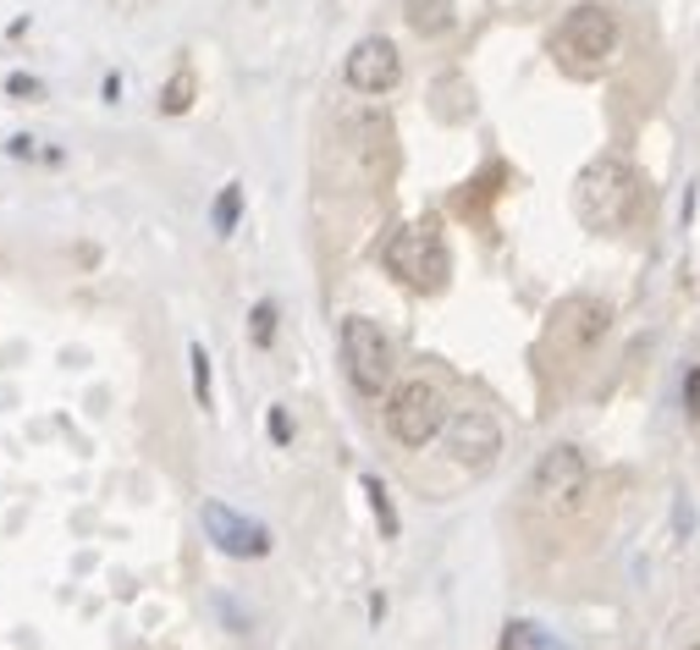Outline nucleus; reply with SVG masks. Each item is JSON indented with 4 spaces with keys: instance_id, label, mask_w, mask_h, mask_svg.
I'll use <instances>...</instances> for the list:
<instances>
[{
    "instance_id": "1",
    "label": "nucleus",
    "mask_w": 700,
    "mask_h": 650,
    "mask_svg": "<svg viewBox=\"0 0 700 650\" xmlns=\"http://www.w3.org/2000/svg\"><path fill=\"white\" fill-rule=\"evenodd\" d=\"M574 210H579V221H585L590 232H618V226H629V221L640 215V177H634L623 160L601 155V160H590V166L579 171V182H574Z\"/></svg>"
},
{
    "instance_id": "2",
    "label": "nucleus",
    "mask_w": 700,
    "mask_h": 650,
    "mask_svg": "<svg viewBox=\"0 0 700 650\" xmlns=\"http://www.w3.org/2000/svg\"><path fill=\"white\" fill-rule=\"evenodd\" d=\"M381 259L414 292H442L447 276H453V254H447V243H442L436 226H403V232H392L387 248H381Z\"/></svg>"
},
{
    "instance_id": "3",
    "label": "nucleus",
    "mask_w": 700,
    "mask_h": 650,
    "mask_svg": "<svg viewBox=\"0 0 700 650\" xmlns=\"http://www.w3.org/2000/svg\"><path fill=\"white\" fill-rule=\"evenodd\" d=\"M342 365H347V381H354V392L365 397H381L392 386V343L376 320L365 314H347L342 320Z\"/></svg>"
},
{
    "instance_id": "4",
    "label": "nucleus",
    "mask_w": 700,
    "mask_h": 650,
    "mask_svg": "<svg viewBox=\"0 0 700 650\" xmlns=\"http://www.w3.org/2000/svg\"><path fill=\"white\" fill-rule=\"evenodd\" d=\"M585 491H590V458L568 441L541 452V463L530 469V502L541 513H574L585 502Z\"/></svg>"
},
{
    "instance_id": "5",
    "label": "nucleus",
    "mask_w": 700,
    "mask_h": 650,
    "mask_svg": "<svg viewBox=\"0 0 700 650\" xmlns=\"http://www.w3.org/2000/svg\"><path fill=\"white\" fill-rule=\"evenodd\" d=\"M442 425H447V403H442V392L431 381H403L387 397V430H392V441L431 447L442 436Z\"/></svg>"
},
{
    "instance_id": "6",
    "label": "nucleus",
    "mask_w": 700,
    "mask_h": 650,
    "mask_svg": "<svg viewBox=\"0 0 700 650\" xmlns=\"http://www.w3.org/2000/svg\"><path fill=\"white\" fill-rule=\"evenodd\" d=\"M557 51L568 61H585V67H601L612 51H618V18L607 7H596V0H585V7H574L557 29Z\"/></svg>"
},
{
    "instance_id": "7",
    "label": "nucleus",
    "mask_w": 700,
    "mask_h": 650,
    "mask_svg": "<svg viewBox=\"0 0 700 650\" xmlns=\"http://www.w3.org/2000/svg\"><path fill=\"white\" fill-rule=\"evenodd\" d=\"M199 524H204V540L221 551V557H237V562H254V557H270V529L226 502H204L199 507Z\"/></svg>"
},
{
    "instance_id": "8",
    "label": "nucleus",
    "mask_w": 700,
    "mask_h": 650,
    "mask_svg": "<svg viewBox=\"0 0 700 650\" xmlns=\"http://www.w3.org/2000/svg\"><path fill=\"white\" fill-rule=\"evenodd\" d=\"M342 78H347V89H359V94H392L403 83V56H398V45L387 34H365L354 51H347Z\"/></svg>"
},
{
    "instance_id": "9",
    "label": "nucleus",
    "mask_w": 700,
    "mask_h": 650,
    "mask_svg": "<svg viewBox=\"0 0 700 650\" xmlns=\"http://www.w3.org/2000/svg\"><path fill=\"white\" fill-rule=\"evenodd\" d=\"M442 436H447L453 463H464V469H491L497 452H502V425H497L486 408H458V414L442 425Z\"/></svg>"
},
{
    "instance_id": "10",
    "label": "nucleus",
    "mask_w": 700,
    "mask_h": 650,
    "mask_svg": "<svg viewBox=\"0 0 700 650\" xmlns=\"http://www.w3.org/2000/svg\"><path fill=\"white\" fill-rule=\"evenodd\" d=\"M409 23H414V34H425V40L447 34V29H453V0H409Z\"/></svg>"
},
{
    "instance_id": "11",
    "label": "nucleus",
    "mask_w": 700,
    "mask_h": 650,
    "mask_svg": "<svg viewBox=\"0 0 700 650\" xmlns=\"http://www.w3.org/2000/svg\"><path fill=\"white\" fill-rule=\"evenodd\" d=\"M502 650H563L541 623H508L502 628Z\"/></svg>"
},
{
    "instance_id": "12",
    "label": "nucleus",
    "mask_w": 700,
    "mask_h": 650,
    "mask_svg": "<svg viewBox=\"0 0 700 650\" xmlns=\"http://www.w3.org/2000/svg\"><path fill=\"white\" fill-rule=\"evenodd\" d=\"M210 221H215V232H221V237H232V232H237V221H243V182H226V188H221V199H215Z\"/></svg>"
},
{
    "instance_id": "13",
    "label": "nucleus",
    "mask_w": 700,
    "mask_h": 650,
    "mask_svg": "<svg viewBox=\"0 0 700 650\" xmlns=\"http://www.w3.org/2000/svg\"><path fill=\"white\" fill-rule=\"evenodd\" d=\"M193 89H199V83H193V72L182 67V72H177V78L160 89V111H166V116H182V111L193 105Z\"/></svg>"
},
{
    "instance_id": "14",
    "label": "nucleus",
    "mask_w": 700,
    "mask_h": 650,
    "mask_svg": "<svg viewBox=\"0 0 700 650\" xmlns=\"http://www.w3.org/2000/svg\"><path fill=\"white\" fill-rule=\"evenodd\" d=\"M365 496H370V507H376V524H381V535L392 540V535H398V513H392V496H387V485H381L376 474H365Z\"/></svg>"
},
{
    "instance_id": "15",
    "label": "nucleus",
    "mask_w": 700,
    "mask_h": 650,
    "mask_svg": "<svg viewBox=\"0 0 700 650\" xmlns=\"http://www.w3.org/2000/svg\"><path fill=\"white\" fill-rule=\"evenodd\" d=\"M248 337H254V348H270V343H276V303H254Z\"/></svg>"
},
{
    "instance_id": "16",
    "label": "nucleus",
    "mask_w": 700,
    "mask_h": 650,
    "mask_svg": "<svg viewBox=\"0 0 700 650\" xmlns=\"http://www.w3.org/2000/svg\"><path fill=\"white\" fill-rule=\"evenodd\" d=\"M188 365H193V397H199V408H210V354H204V343L188 348Z\"/></svg>"
},
{
    "instance_id": "17",
    "label": "nucleus",
    "mask_w": 700,
    "mask_h": 650,
    "mask_svg": "<svg viewBox=\"0 0 700 650\" xmlns=\"http://www.w3.org/2000/svg\"><path fill=\"white\" fill-rule=\"evenodd\" d=\"M265 425H270V441H276V447H287V441H292V419H287V408H270V419H265Z\"/></svg>"
},
{
    "instance_id": "18",
    "label": "nucleus",
    "mask_w": 700,
    "mask_h": 650,
    "mask_svg": "<svg viewBox=\"0 0 700 650\" xmlns=\"http://www.w3.org/2000/svg\"><path fill=\"white\" fill-rule=\"evenodd\" d=\"M7 94H18V100H34V94H40V83H34V78H23V72H12V78H7Z\"/></svg>"
},
{
    "instance_id": "19",
    "label": "nucleus",
    "mask_w": 700,
    "mask_h": 650,
    "mask_svg": "<svg viewBox=\"0 0 700 650\" xmlns=\"http://www.w3.org/2000/svg\"><path fill=\"white\" fill-rule=\"evenodd\" d=\"M215 606H221V617H226V623H232V628H237V634H243V628H248V623H243V612H237V606H232V601H226V595H221V601H215Z\"/></svg>"
},
{
    "instance_id": "20",
    "label": "nucleus",
    "mask_w": 700,
    "mask_h": 650,
    "mask_svg": "<svg viewBox=\"0 0 700 650\" xmlns=\"http://www.w3.org/2000/svg\"><path fill=\"white\" fill-rule=\"evenodd\" d=\"M689 414H700V370L689 376Z\"/></svg>"
}]
</instances>
